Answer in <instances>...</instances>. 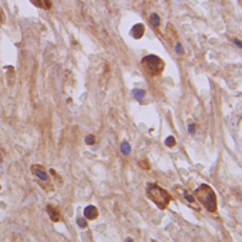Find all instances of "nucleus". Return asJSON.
<instances>
[{"label":"nucleus","mask_w":242,"mask_h":242,"mask_svg":"<svg viewBox=\"0 0 242 242\" xmlns=\"http://www.w3.org/2000/svg\"><path fill=\"white\" fill-rule=\"evenodd\" d=\"M47 214H48V217H50V219H51L53 222L60 221V212H58V209H57L56 207L47 205Z\"/></svg>","instance_id":"nucleus-7"},{"label":"nucleus","mask_w":242,"mask_h":242,"mask_svg":"<svg viewBox=\"0 0 242 242\" xmlns=\"http://www.w3.org/2000/svg\"><path fill=\"white\" fill-rule=\"evenodd\" d=\"M140 165H141L144 169H150V164H148L147 161H140Z\"/></svg>","instance_id":"nucleus-18"},{"label":"nucleus","mask_w":242,"mask_h":242,"mask_svg":"<svg viewBox=\"0 0 242 242\" xmlns=\"http://www.w3.org/2000/svg\"><path fill=\"white\" fill-rule=\"evenodd\" d=\"M195 198L196 201L204 205L207 208L208 212L211 214H215L218 209V202H217V194L212 190V187H209L208 184H201L196 190H195Z\"/></svg>","instance_id":"nucleus-1"},{"label":"nucleus","mask_w":242,"mask_h":242,"mask_svg":"<svg viewBox=\"0 0 242 242\" xmlns=\"http://www.w3.org/2000/svg\"><path fill=\"white\" fill-rule=\"evenodd\" d=\"M94 141H96V138H94V135H87L86 137V144H88V145H91V144H94Z\"/></svg>","instance_id":"nucleus-14"},{"label":"nucleus","mask_w":242,"mask_h":242,"mask_svg":"<svg viewBox=\"0 0 242 242\" xmlns=\"http://www.w3.org/2000/svg\"><path fill=\"white\" fill-rule=\"evenodd\" d=\"M84 217H86V219H96L98 217V209L93 205L86 207L84 208Z\"/></svg>","instance_id":"nucleus-5"},{"label":"nucleus","mask_w":242,"mask_h":242,"mask_svg":"<svg viewBox=\"0 0 242 242\" xmlns=\"http://www.w3.org/2000/svg\"><path fill=\"white\" fill-rule=\"evenodd\" d=\"M77 224H78V226H80V228H86V226H87L86 217H84V218H78V219H77Z\"/></svg>","instance_id":"nucleus-13"},{"label":"nucleus","mask_w":242,"mask_h":242,"mask_svg":"<svg viewBox=\"0 0 242 242\" xmlns=\"http://www.w3.org/2000/svg\"><path fill=\"white\" fill-rule=\"evenodd\" d=\"M121 152H122L124 155H128V154L131 152V145L128 144L127 141H124V143L121 144Z\"/></svg>","instance_id":"nucleus-12"},{"label":"nucleus","mask_w":242,"mask_h":242,"mask_svg":"<svg viewBox=\"0 0 242 242\" xmlns=\"http://www.w3.org/2000/svg\"><path fill=\"white\" fill-rule=\"evenodd\" d=\"M144 30H145V27H144V24H135L133 29H131V36L134 37V39H141L143 37V34H144Z\"/></svg>","instance_id":"nucleus-6"},{"label":"nucleus","mask_w":242,"mask_h":242,"mask_svg":"<svg viewBox=\"0 0 242 242\" xmlns=\"http://www.w3.org/2000/svg\"><path fill=\"white\" fill-rule=\"evenodd\" d=\"M147 196L161 209H165L169 205V202L172 201V196L169 195L168 191L161 188L157 184H148L147 185Z\"/></svg>","instance_id":"nucleus-2"},{"label":"nucleus","mask_w":242,"mask_h":242,"mask_svg":"<svg viewBox=\"0 0 242 242\" xmlns=\"http://www.w3.org/2000/svg\"><path fill=\"white\" fill-rule=\"evenodd\" d=\"M31 172H33L39 179H41V181H44V182H48V179H50V177L47 175V172L41 168V165H31Z\"/></svg>","instance_id":"nucleus-4"},{"label":"nucleus","mask_w":242,"mask_h":242,"mask_svg":"<svg viewBox=\"0 0 242 242\" xmlns=\"http://www.w3.org/2000/svg\"><path fill=\"white\" fill-rule=\"evenodd\" d=\"M165 144L168 145V147H174V145H175V138H174V137H167Z\"/></svg>","instance_id":"nucleus-15"},{"label":"nucleus","mask_w":242,"mask_h":242,"mask_svg":"<svg viewBox=\"0 0 242 242\" xmlns=\"http://www.w3.org/2000/svg\"><path fill=\"white\" fill-rule=\"evenodd\" d=\"M141 64L145 69V71L148 73L150 75H154V77L160 75L162 73V70H164V61L160 57L154 56V54L145 56L144 58L141 60Z\"/></svg>","instance_id":"nucleus-3"},{"label":"nucleus","mask_w":242,"mask_h":242,"mask_svg":"<svg viewBox=\"0 0 242 242\" xmlns=\"http://www.w3.org/2000/svg\"><path fill=\"white\" fill-rule=\"evenodd\" d=\"M175 51H177V54H182V53H184V48H182V46H181L179 43L175 44Z\"/></svg>","instance_id":"nucleus-16"},{"label":"nucleus","mask_w":242,"mask_h":242,"mask_svg":"<svg viewBox=\"0 0 242 242\" xmlns=\"http://www.w3.org/2000/svg\"><path fill=\"white\" fill-rule=\"evenodd\" d=\"M195 130H196L195 124H190V125H188V131H190V134H195Z\"/></svg>","instance_id":"nucleus-17"},{"label":"nucleus","mask_w":242,"mask_h":242,"mask_svg":"<svg viewBox=\"0 0 242 242\" xmlns=\"http://www.w3.org/2000/svg\"><path fill=\"white\" fill-rule=\"evenodd\" d=\"M36 6L41 7V9H50L51 4H50V0H31Z\"/></svg>","instance_id":"nucleus-9"},{"label":"nucleus","mask_w":242,"mask_h":242,"mask_svg":"<svg viewBox=\"0 0 242 242\" xmlns=\"http://www.w3.org/2000/svg\"><path fill=\"white\" fill-rule=\"evenodd\" d=\"M182 195H184V198H185V201L188 202L190 207H192L194 209H198V205H196V201H195V196H194V195L188 194L187 191H182Z\"/></svg>","instance_id":"nucleus-8"},{"label":"nucleus","mask_w":242,"mask_h":242,"mask_svg":"<svg viewBox=\"0 0 242 242\" xmlns=\"http://www.w3.org/2000/svg\"><path fill=\"white\" fill-rule=\"evenodd\" d=\"M234 43H235V44H237L238 47H241V48H242V43L239 41V40H238V39H234Z\"/></svg>","instance_id":"nucleus-19"},{"label":"nucleus","mask_w":242,"mask_h":242,"mask_svg":"<svg viewBox=\"0 0 242 242\" xmlns=\"http://www.w3.org/2000/svg\"><path fill=\"white\" fill-rule=\"evenodd\" d=\"M0 20H1V13H0Z\"/></svg>","instance_id":"nucleus-20"},{"label":"nucleus","mask_w":242,"mask_h":242,"mask_svg":"<svg viewBox=\"0 0 242 242\" xmlns=\"http://www.w3.org/2000/svg\"><path fill=\"white\" fill-rule=\"evenodd\" d=\"M150 22H151V24H152L154 27H158L161 20H160V16H158L157 13H152V14H151V17H150Z\"/></svg>","instance_id":"nucleus-11"},{"label":"nucleus","mask_w":242,"mask_h":242,"mask_svg":"<svg viewBox=\"0 0 242 242\" xmlns=\"http://www.w3.org/2000/svg\"><path fill=\"white\" fill-rule=\"evenodd\" d=\"M133 96H134V98H137V100H143L145 97V91L141 90V88H135V90H133Z\"/></svg>","instance_id":"nucleus-10"}]
</instances>
